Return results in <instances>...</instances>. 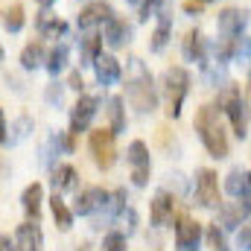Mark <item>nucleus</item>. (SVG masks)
<instances>
[{"label": "nucleus", "instance_id": "obj_37", "mask_svg": "<svg viewBox=\"0 0 251 251\" xmlns=\"http://www.w3.org/2000/svg\"><path fill=\"white\" fill-rule=\"evenodd\" d=\"M67 88H73V91H79V94L85 91V79H82V73H79V70H73V73H70V79H67Z\"/></svg>", "mask_w": 251, "mask_h": 251}, {"label": "nucleus", "instance_id": "obj_18", "mask_svg": "<svg viewBox=\"0 0 251 251\" xmlns=\"http://www.w3.org/2000/svg\"><path fill=\"white\" fill-rule=\"evenodd\" d=\"M181 50H184V59L187 62H204V56H207L204 35L199 29H187L184 32V41H181Z\"/></svg>", "mask_w": 251, "mask_h": 251}, {"label": "nucleus", "instance_id": "obj_43", "mask_svg": "<svg viewBox=\"0 0 251 251\" xmlns=\"http://www.w3.org/2000/svg\"><path fill=\"white\" fill-rule=\"evenodd\" d=\"M126 3H137V0H126Z\"/></svg>", "mask_w": 251, "mask_h": 251}, {"label": "nucleus", "instance_id": "obj_21", "mask_svg": "<svg viewBox=\"0 0 251 251\" xmlns=\"http://www.w3.org/2000/svg\"><path fill=\"white\" fill-rule=\"evenodd\" d=\"M41 201H44V187L38 181H32L29 187L24 190V196H21V204H24V210H26L29 219H38L41 216Z\"/></svg>", "mask_w": 251, "mask_h": 251}, {"label": "nucleus", "instance_id": "obj_31", "mask_svg": "<svg viewBox=\"0 0 251 251\" xmlns=\"http://www.w3.org/2000/svg\"><path fill=\"white\" fill-rule=\"evenodd\" d=\"M12 131H15V134L9 137V143H21V140H24V137L32 131V120H29L26 114H21V117L15 120V126H12Z\"/></svg>", "mask_w": 251, "mask_h": 251}, {"label": "nucleus", "instance_id": "obj_14", "mask_svg": "<svg viewBox=\"0 0 251 251\" xmlns=\"http://www.w3.org/2000/svg\"><path fill=\"white\" fill-rule=\"evenodd\" d=\"M15 246H18V251H44V234H41V228L35 225V219L18 225V231H15Z\"/></svg>", "mask_w": 251, "mask_h": 251}, {"label": "nucleus", "instance_id": "obj_40", "mask_svg": "<svg viewBox=\"0 0 251 251\" xmlns=\"http://www.w3.org/2000/svg\"><path fill=\"white\" fill-rule=\"evenodd\" d=\"M3 251H18V246H12V243H9V237H6V243H3Z\"/></svg>", "mask_w": 251, "mask_h": 251}, {"label": "nucleus", "instance_id": "obj_19", "mask_svg": "<svg viewBox=\"0 0 251 251\" xmlns=\"http://www.w3.org/2000/svg\"><path fill=\"white\" fill-rule=\"evenodd\" d=\"M170 35H173V15H170V9H164V12L158 15V26H155V32H152L149 50H152V53H161V50L170 44Z\"/></svg>", "mask_w": 251, "mask_h": 251}, {"label": "nucleus", "instance_id": "obj_3", "mask_svg": "<svg viewBox=\"0 0 251 251\" xmlns=\"http://www.w3.org/2000/svg\"><path fill=\"white\" fill-rule=\"evenodd\" d=\"M190 94V73L184 67H170L164 73V97H167V114L170 117H181V105Z\"/></svg>", "mask_w": 251, "mask_h": 251}, {"label": "nucleus", "instance_id": "obj_32", "mask_svg": "<svg viewBox=\"0 0 251 251\" xmlns=\"http://www.w3.org/2000/svg\"><path fill=\"white\" fill-rule=\"evenodd\" d=\"M207 246H210V251H228V243H225L219 225H210L207 228Z\"/></svg>", "mask_w": 251, "mask_h": 251}, {"label": "nucleus", "instance_id": "obj_1", "mask_svg": "<svg viewBox=\"0 0 251 251\" xmlns=\"http://www.w3.org/2000/svg\"><path fill=\"white\" fill-rule=\"evenodd\" d=\"M126 97H128V102H131L140 114H149V111L158 108V91H155L152 73L146 70V64L140 62V59H128Z\"/></svg>", "mask_w": 251, "mask_h": 251}, {"label": "nucleus", "instance_id": "obj_5", "mask_svg": "<svg viewBox=\"0 0 251 251\" xmlns=\"http://www.w3.org/2000/svg\"><path fill=\"white\" fill-rule=\"evenodd\" d=\"M114 131L111 128H94L91 137H88V146H91V155H94V164L100 170H111L114 161H117V146H114Z\"/></svg>", "mask_w": 251, "mask_h": 251}, {"label": "nucleus", "instance_id": "obj_41", "mask_svg": "<svg viewBox=\"0 0 251 251\" xmlns=\"http://www.w3.org/2000/svg\"><path fill=\"white\" fill-rule=\"evenodd\" d=\"M3 56H6V53H3V44H0V64H3Z\"/></svg>", "mask_w": 251, "mask_h": 251}, {"label": "nucleus", "instance_id": "obj_30", "mask_svg": "<svg viewBox=\"0 0 251 251\" xmlns=\"http://www.w3.org/2000/svg\"><path fill=\"white\" fill-rule=\"evenodd\" d=\"M237 53H240V38L222 35V38H219V47H216V59H219V62H231Z\"/></svg>", "mask_w": 251, "mask_h": 251}, {"label": "nucleus", "instance_id": "obj_27", "mask_svg": "<svg viewBox=\"0 0 251 251\" xmlns=\"http://www.w3.org/2000/svg\"><path fill=\"white\" fill-rule=\"evenodd\" d=\"M70 59V50H67V44H56L53 50H50V56H47V73L50 76H56V73H62L64 64Z\"/></svg>", "mask_w": 251, "mask_h": 251}, {"label": "nucleus", "instance_id": "obj_44", "mask_svg": "<svg viewBox=\"0 0 251 251\" xmlns=\"http://www.w3.org/2000/svg\"><path fill=\"white\" fill-rule=\"evenodd\" d=\"M207 3H213V0H207Z\"/></svg>", "mask_w": 251, "mask_h": 251}, {"label": "nucleus", "instance_id": "obj_9", "mask_svg": "<svg viewBox=\"0 0 251 251\" xmlns=\"http://www.w3.org/2000/svg\"><path fill=\"white\" fill-rule=\"evenodd\" d=\"M246 24H249V12H243V9H237V6L222 9L219 18H216L219 35H228V38H240L243 29H246Z\"/></svg>", "mask_w": 251, "mask_h": 251}, {"label": "nucleus", "instance_id": "obj_35", "mask_svg": "<svg viewBox=\"0 0 251 251\" xmlns=\"http://www.w3.org/2000/svg\"><path fill=\"white\" fill-rule=\"evenodd\" d=\"M237 249L240 251H251V222L243 225V231L237 234Z\"/></svg>", "mask_w": 251, "mask_h": 251}, {"label": "nucleus", "instance_id": "obj_13", "mask_svg": "<svg viewBox=\"0 0 251 251\" xmlns=\"http://www.w3.org/2000/svg\"><path fill=\"white\" fill-rule=\"evenodd\" d=\"M111 15H114V9H111L105 0H94V3H88V6L79 12L76 24H79V29H91V26H100V24H105Z\"/></svg>", "mask_w": 251, "mask_h": 251}, {"label": "nucleus", "instance_id": "obj_22", "mask_svg": "<svg viewBox=\"0 0 251 251\" xmlns=\"http://www.w3.org/2000/svg\"><path fill=\"white\" fill-rule=\"evenodd\" d=\"M44 59H47V53H44V41H38V38L29 41V44L21 50V67H24V70H35Z\"/></svg>", "mask_w": 251, "mask_h": 251}, {"label": "nucleus", "instance_id": "obj_24", "mask_svg": "<svg viewBox=\"0 0 251 251\" xmlns=\"http://www.w3.org/2000/svg\"><path fill=\"white\" fill-rule=\"evenodd\" d=\"M76 178H79L76 170H73L70 164H62V167L53 170V178H50V181H53V190H73L76 187Z\"/></svg>", "mask_w": 251, "mask_h": 251}, {"label": "nucleus", "instance_id": "obj_36", "mask_svg": "<svg viewBox=\"0 0 251 251\" xmlns=\"http://www.w3.org/2000/svg\"><path fill=\"white\" fill-rule=\"evenodd\" d=\"M204 6H207V0H184V3H181V9H184L187 15H199Z\"/></svg>", "mask_w": 251, "mask_h": 251}, {"label": "nucleus", "instance_id": "obj_39", "mask_svg": "<svg viewBox=\"0 0 251 251\" xmlns=\"http://www.w3.org/2000/svg\"><path fill=\"white\" fill-rule=\"evenodd\" d=\"M0 143H6V120H3V108H0Z\"/></svg>", "mask_w": 251, "mask_h": 251}, {"label": "nucleus", "instance_id": "obj_33", "mask_svg": "<svg viewBox=\"0 0 251 251\" xmlns=\"http://www.w3.org/2000/svg\"><path fill=\"white\" fill-rule=\"evenodd\" d=\"M102 251H126V234H120V231L105 234V240H102Z\"/></svg>", "mask_w": 251, "mask_h": 251}, {"label": "nucleus", "instance_id": "obj_17", "mask_svg": "<svg viewBox=\"0 0 251 251\" xmlns=\"http://www.w3.org/2000/svg\"><path fill=\"white\" fill-rule=\"evenodd\" d=\"M173 204H176V199H173L167 190H158V193H155V199H152V210H149L152 225L164 228V225L173 219Z\"/></svg>", "mask_w": 251, "mask_h": 251}, {"label": "nucleus", "instance_id": "obj_15", "mask_svg": "<svg viewBox=\"0 0 251 251\" xmlns=\"http://www.w3.org/2000/svg\"><path fill=\"white\" fill-rule=\"evenodd\" d=\"M219 216H222V225H225L228 231H234V228L243 225V219L251 216V201L249 199H237V201H231V204H222V207H219Z\"/></svg>", "mask_w": 251, "mask_h": 251}, {"label": "nucleus", "instance_id": "obj_26", "mask_svg": "<svg viewBox=\"0 0 251 251\" xmlns=\"http://www.w3.org/2000/svg\"><path fill=\"white\" fill-rule=\"evenodd\" d=\"M50 213H53V219H56V225H59L62 231H70V225H73V210L64 204L59 196L50 199Z\"/></svg>", "mask_w": 251, "mask_h": 251}, {"label": "nucleus", "instance_id": "obj_29", "mask_svg": "<svg viewBox=\"0 0 251 251\" xmlns=\"http://www.w3.org/2000/svg\"><path fill=\"white\" fill-rule=\"evenodd\" d=\"M24 24H26L24 6H21V3H12V6H9V12H6V18H3L6 32H21V29H24Z\"/></svg>", "mask_w": 251, "mask_h": 251}, {"label": "nucleus", "instance_id": "obj_12", "mask_svg": "<svg viewBox=\"0 0 251 251\" xmlns=\"http://www.w3.org/2000/svg\"><path fill=\"white\" fill-rule=\"evenodd\" d=\"M102 41L108 44V47H126L128 41H131V26H128V21L120 18V15H111L108 21H105V29H102Z\"/></svg>", "mask_w": 251, "mask_h": 251}, {"label": "nucleus", "instance_id": "obj_38", "mask_svg": "<svg viewBox=\"0 0 251 251\" xmlns=\"http://www.w3.org/2000/svg\"><path fill=\"white\" fill-rule=\"evenodd\" d=\"M47 100L50 102H62V88H50L47 91Z\"/></svg>", "mask_w": 251, "mask_h": 251}, {"label": "nucleus", "instance_id": "obj_2", "mask_svg": "<svg viewBox=\"0 0 251 251\" xmlns=\"http://www.w3.org/2000/svg\"><path fill=\"white\" fill-rule=\"evenodd\" d=\"M196 131H199V137H201V143H204V149L210 152V158H228V152H231V140H228V131H225V126L219 123V114H216V108L213 105H201L199 111H196Z\"/></svg>", "mask_w": 251, "mask_h": 251}, {"label": "nucleus", "instance_id": "obj_34", "mask_svg": "<svg viewBox=\"0 0 251 251\" xmlns=\"http://www.w3.org/2000/svg\"><path fill=\"white\" fill-rule=\"evenodd\" d=\"M161 3H164V0H143V3H140V21H149V18L161 9Z\"/></svg>", "mask_w": 251, "mask_h": 251}, {"label": "nucleus", "instance_id": "obj_20", "mask_svg": "<svg viewBox=\"0 0 251 251\" xmlns=\"http://www.w3.org/2000/svg\"><path fill=\"white\" fill-rule=\"evenodd\" d=\"M225 190L234 199H249L251 196V173L249 170H231L225 178Z\"/></svg>", "mask_w": 251, "mask_h": 251}, {"label": "nucleus", "instance_id": "obj_6", "mask_svg": "<svg viewBox=\"0 0 251 251\" xmlns=\"http://www.w3.org/2000/svg\"><path fill=\"white\" fill-rule=\"evenodd\" d=\"M126 161L131 167V181L137 187H143L149 181V173H152V161H149V149L143 140H131L128 143V152H126Z\"/></svg>", "mask_w": 251, "mask_h": 251}, {"label": "nucleus", "instance_id": "obj_25", "mask_svg": "<svg viewBox=\"0 0 251 251\" xmlns=\"http://www.w3.org/2000/svg\"><path fill=\"white\" fill-rule=\"evenodd\" d=\"M100 53H102V35H97V32L85 35L82 38V64H94L100 59Z\"/></svg>", "mask_w": 251, "mask_h": 251}, {"label": "nucleus", "instance_id": "obj_8", "mask_svg": "<svg viewBox=\"0 0 251 251\" xmlns=\"http://www.w3.org/2000/svg\"><path fill=\"white\" fill-rule=\"evenodd\" d=\"M97 108H100V100H97V97H79L76 105L70 108V134L88 131V126H91V120H94Z\"/></svg>", "mask_w": 251, "mask_h": 251}, {"label": "nucleus", "instance_id": "obj_11", "mask_svg": "<svg viewBox=\"0 0 251 251\" xmlns=\"http://www.w3.org/2000/svg\"><path fill=\"white\" fill-rule=\"evenodd\" d=\"M199 243H201V225L193 222L190 216H178V222H176V246H178V251H199Z\"/></svg>", "mask_w": 251, "mask_h": 251}, {"label": "nucleus", "instance_id": "obj_10", "mask_svg": "<svg viewBox=\"0 0 251 251\" xmlns=\"http://www.w3.org/2000/svg\"><path fill=\"white\" fill-rule=\"evenodd\" d=\"M108 190L102 187H85L79 196H76V204H73V213H79V216H91V213H97V210H102L105 204H108Z\"/></svg>", "mask_w": 251, "mask_h": 251}, {"label": "nucleus", "instance_id": "obj_23", "mask_svg": "<svg viewBox=\"0 0 251 251\" xmlns=\"http://www.w3.org/2000/svg\"><path fill=\"white\" fill-rule=\"evenodd\" d=\"M38 32H41V38H62L64 32H67V24H64L62 18L44 12V15L38 18Z\"/></svg>", "mask_w": 251, "mask_h": 251}, {"label": "nucleus", "instance_id": "obj_42", "mask_svg": "<svg viewBox=\"0 0 251 251\" xmlns=\"http://www.w3.org/2000/svg\"><path fill=\"white\" fill-rule=\"evenodd\" d=\"M38 3H41V6H50V0H38Z\"/></svg>", "mask_w": 251, "mask_h": 251}, {"label": "nucleus", "instance_id": "obj_4", "mask_svg": "<svg viewBox=\"0 0 251 251\" xmlns=\"http://www.w3.org/2000/svg\"><path fill=\"white\" fill-rule=\"evenodd\" d=\"M219 105L228 114V123L234 128L237 137L249 134V117H246V102H243V91L237 85H225V91L219 94Z\"/></svg>", "mask_w": 251, "mask_h": 251}, {"label": "nucleus", "instance_id": "obj_16", "mask_svg": "<svg viewBox=\"0 0 251 251\" xmlns=\"http://www.w3.org/2000/svg\"><path fill=\"white\" fill-rule=\"evenodd\" d=\"M94 70H97V82L100 85H114L123 76V64L114 56H108V53H100V59L94 62Z\"/></svg>", "mask_w": 251, "mask_h": 251}, {"label": "nucleus", "instance_id": "obj_28", "mask_svg": "<svg viewBox=\"0 0 251 251\" xmlns=\"http://www.w3.org/2000/svg\"><path fill=\"white\" fill-rule=\"evenodd\" d=\"M108 120H111V131H114V134H120L126 128L123 97H111V100H108Z\"/></svg>", "mask_w": 251, "mask_h": 251}, {"label": "nucleus", "instance_id": "obj_7", "mask_svg": "<svg viewBox=\"0 0 251 251\" xmlns=\"http://www.w3.org/2000/svg\"><path fill=\"white\" fill-rule=\"evenodd\" d=\"M196 201L201 207H216L219 204V176L213 170H199L196 173Z\"/></svg>", "mask_w": 251, "mask_h": 251}]
</instances>
